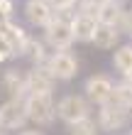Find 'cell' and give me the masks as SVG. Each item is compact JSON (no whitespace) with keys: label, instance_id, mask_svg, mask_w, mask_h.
I'll return each instance as SVG.
<instances>
[{"label":"cell","instance_id":"obj_1","mask_svg":"<svg viewBox=\"0 0 132 135\" xmlns=\"http://www.w3.org/2000/svg\"><path fill=\"white\" fill-rule=\"evenodd\" d=\"M71 15L73 12H54V20L42 30V42L51 52H61V49H71L73 47Z\"/></svg>","mask_w":132,"mask_h":135},{"label":"cell","instance_id":"obj_2","mask_svg":"<svg viewBox=\"0 0 132 135\" xmlns=\"http://www.w3.org/2000/svg\"><path fill=\"white\" fill-rule=\"evenodd\" d=\"M96 123H98V128L100 133H108V135H115L118 130H125L130 120H132V110L127 106H120V103H113V101H108V103H100L98 110H96Z\"/></svg>","mask_w":132,"mask_h":135},{"label":"cell","instance_id":"obj_3","mask_svg":"<svg viewBox=\"0 0 132 135\" xmlns=\"http://www.w3.org/2000/svg\"><path fill=\"white\" fill-rule=\"evenodd\" d=\"M54 96L51 93H27L25 96V108H27V120L34 128H49L56 120V108H54Z\"/></svg>","mask_w":132,"mask_h":135},{"label":"cell","instance_id":"obj_4","mask_svg":"<svg viewBox=\"0 0 132 135\" xmlns=\"http://www.w3.org/2000/svg\"><path fill=\"white\" fill-rule=\"evenodd\" d=\"M44 66L49 69V74L56 79V81L68 84V81H73V79L78 76L81 61H78V57H76L71 49H61V52H51Z\"/></svg>","mask_w":132,"mask_h":135},{"label":"cell","instance_id":"obj_5","mask_svg":"<svg viewBox=\"0 0 132 135\" xmlns=\"http://www.w3.org/2000/svg\"><path fill=\"white\" fill-rule=\"evenodd\" d=\"M54 108H56V118L64 120L66 125L76 123V120H81V118L93 113V106L86 101L83 93H64V96L54 103Z\"/></svg>","mask_w":132,"mask_h":135},{"label":"cell","instance_id":"obj_6","mask_svg":"<svg viewBox=\"0 0 132 135\" xmlns=\"http://www.w3.org/2000/svg\"><path fill=\"white\" fill-rule=\"evenodd\" d=\"M27 108H25V98H7L5 103H0V128L5 133L10 130H22L27 128Z\"/></svg>","mask_w":132,"mask_h":135},{"label":"cell","instance_id":"obj_7","mask_svg":"<svg viewBox=\"0 0 132 135\" xmlns=\"http://www.w3.org/2000/svg\"><path fill=\"white\" fill-rule=\"evenodd\" d=\"M113 86H115V81H113L110 74L96 71V74H91L86 81H83V96H86V101L91 103V106H100V103L110 101Z\"/></svg>","mask_w":132,"mask_h":135},{"label":"cell","instance_id":"obj_8","mask_svg":"<svg viewBox=\"0 0 132 135\" xmlns=\"http://www.w3.org/2000/svg\"><path fill=\"white\" fill-rule=\"evenodd\" d=\"M22 17L29 27L44 30L54 20V7L49 5V0H25L22 5Z\"/></svg>","mask_w":132,"mask_h":135},{"label":"cell","instance_id":"obj_9","mask_svg":"<svg viewBox=\"0 0 132 135\" xmlns=\"http://www.w3.org/2000/svg\"><path fill=\"white\" fill-rule=\"evenodd\" d=\"M0 86L7 98H25L27 96V71L20 66H7L0 74Z\"/></svg>","mask_w":132,"mask_h":135},{"label":"cell","instance_id":"obj_10","mask_svg":"<svg viewBox=\"0 0 132 135\" xmlns=\"http://www.w3.org/2000/svg\"><path fill=\"white\" fill-rule=\"evenodd\" d=\"M27 71V93H51L56 89V79L49 74L46 66H29Z\"/></svg>","mask_w":132,"mask_h":135},{"label":"cell","instance_id":"obj_11","mask_svg":"<svg viewBox=\"0 0 132 135\" xmlns=\"http://www.w3.org/2000/svg\"><path fill=\"white\" fill-rule=\"evenodd\" d=\"M120 42H122V35H120V30L115 25H103V22H98L96 32H93V39H91V44L96 47V49L113 52Z\"/></svg>","mask_w":132,"mask_h":135},{"label":"cell","instance_id":"obj_12","mask_svg":"<svg viewBox=\"0 0 132 135\" xmlns=\"http://www.w3.org/2000/svg\"><path fill=\"white\" fill-rule=\"evenodd\" d=\"M96 27H98V20L91 17V15H81V12H73V15H71L73 42H78V44H91Z\"/></svg>","mask_w":132,"mask_h":135},{"label":"cell","instance_id":"obj_13","mask_svg":"<svg viewBox=\"0 0 132 135\" xmlns=\"http://www.w3.org/2000/svg\"><path fill=\"white\" fill-rule=\"evenodd\" d=\"M49 54H51V49L42 42V37L29 35L27 44L22 47V52H20V57L29 59V64H32V66H44V64H46V59H49Z\"/></svg>","mask_w":132,"mask_h":135},{"label":"cell","instance_id":"obj_14","mask_svg":"<svg viewBox=\"0 0 132 135\" xmlns=\"http://www.w3.org/2000/svg\"><path fill=\"white\" fill-rule=\"evenodd\" d=\"M0 32H3V37L10 42V47L15 49V57H20L22 47H25L27 39H29L27 27L20 25V22H15V20H7V22H3V25H0Z\"/></svg>","mask_w":132,"mask_h":135},{"label":"cell","instance_id":"obj_15","mask_svg":"<svg viewBox=\"0 0 132 135\" xmlns=\"http://www.w3.org/2000/svg\"><path fill=\"white\" fill-rule=\"evenodd\" d=\"M113 69L120 76H127L132 71V42H120L113 49V59H110Z\"/></svg>","mask_w":132,"mask_h":135},{"label":"cell","instance_id":"obj_16","mask_svg":"<svg viewBox=\"0 0 132 135\" xmlns=\"http://www.w3.org/2000/svg\"><path fill=\"white\" fill-rule=\"evenodd\" d=\"M122 10H125V3H120V0H100L96 20L103 22V25H118Z\"/></svg>","mask_w":132,"mask_h":135},{"label":"cell","instance_id":"obj_17","mask_svg":"<svg viewBox=\"0 0 132 135\" xmlns=\"http://www.w3.org/2000/svg\"><path fill=\"white\" fill-rule=\"evenodd\" d=\"M110 101H113V103H120V106L132 108V84L127 81V79H122V81H115L113 93H110Z\"/></svg>","mask_w":132,"mask_h":135},{"label":"cell","instance_id":"obj_18","mask_svg":"<svg viewBox=\"0 0 132 135\" xmlns=\"http://www.w3.org/2000/svg\"><path fill=\"white\" fill-rule=\"evenodd\" d=\"M68 135H100V128H98L93 113L76 120V123H68Z\"/></svg>","mask_w":132,"mask_h":135},{"label":"cell","instance_id":"obj_19","mask_svg":"<svg viewBox=\"0 0 132 135\" xmlns=\"http://www.w3.org/2000/svg\"><path fill=\"white\" fill-rule=\"evenodd\" d=\"M120 30V35L122 37H130L132 39V7H125L120 15V20H118V25H115Z\"/></svg>","mask_w":132,"mask_h":135},{"label":"cell","instance_id":"obj_20","mask_svg":"<svg viewBox=\"0 0 132 135\" xmlns=\"http://www.w3.org/2000/svg\"><path fill=\"white\" fill-rule=\"evenodd\" d=\"M12 59H17V57H15V49L10 47V42L3 37V32H0V64H7V61H12Z\"/></svg>","mask_w":132,"mask_h":135},{"label":"cell","instance_id":"obj_21","mask_svg":"<svg viewBox=\"0 0 132 135\" xmlns=\"http://www.w3.org/2000/svg\"><path fill=\"white\" fill-rule=\"evenodd\" d=\"M15 15V0H0V25L12 20Z\"/></svg>","mask_w":132,"mask_h":135},{"label":"cell","instance_id":"obj_22","mask_svg":"<svg viewBox=\"0 0 132 135\" xmlns=\"http://www.w3.org/2000/svg\"><path fill=\"white\" fill-rule=\"evenodd\" d=\"M78 0H49V5L54 7V12H73V7Z\"/></svg>","mask_w":132,"mask_h":135},{"label":"cell","instance_id":"obj_23","mask_svg":"<svg viewBox=\"0 0 132 135\" xmlns=\"http://www.w3.org/2000/svg\"><path fill=\"white\" fill-rule=\"evenodd\" d=\"M17 135H44V130H39V128H22V130H17Z\"/></svg>","mask_w":132,"mask_h":135},{"label":"cell","instance_id":"obj_24","mask_svg":"<svg viewBox=\"0 0 132 135\" xmlns=\"http://www.w3.org/2000/svg\"><path fill=\"white\" fill-rule=\"evenodd\" d=\"M122 79H127V81L132 84V71H130V74H127V76H122Z\"/></svg>","mask_w":132,"mask_h":135},{"label":"cell","instance_id":"obj_25","mask_svg":"<svg viewBox=\"0 0 132 135\" xmlns=\"http://www.w3.org/2000/svg\"><path fill=\"white\" fill-rule=\"evenodd\" d=\"M0 135H7V133H5V130H3V128H0Z\"/></svg>","mask_w":132,"mask_h":135},{"label":"cell","instance_id":"obj_26","mask_svg":"<svg viewBox=\"0 0 132 135\" xmlns=\"http://www.w3.org/2000/svg\"><path fill=\"white\" fill-rule=\"evenodd\" d=\"M120 3H132V0H120Z\"/></svg>","mask_w":132,"mask_h":135},{"label":"cell","instance_id":"obj_27","mask_svg":"<svg viewBox=\"0 0 132 135\" xmlns=\"http://www.w3.org/2000/svg\"><path fill=\"white\" fill-rule=\"evenodd\" d=\"M130 110H132V108H130Z\"/></svg>","mask_w":132,"mask_h":135}]
</instances>
